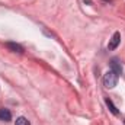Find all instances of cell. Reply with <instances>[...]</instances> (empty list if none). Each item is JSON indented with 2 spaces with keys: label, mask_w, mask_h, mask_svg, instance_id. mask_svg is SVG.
I'll use <instances>...</instances> for the list:
<instances>
[{
  "label": "cell",
  "mask_w": 125,
  "mask_h": 125,
  "mask_svg": "<svg viewBox=\"0 0 125 125\" xmlns=\"http://www.w3.org/2000/svg\"><path fill=\"white\" fill-rule=\"evenodd\" d=\"M111 70L115 71L118 76L122 73V65H121V62H119L118 58H112V60H111Z\"/></svg>",
  "instance_id": "cell-3"
},
{
  "label": "cell",
  "mask_w": 125,
  "mask_h": 125,
  "mask_svg": "<svg viewBox=\"0 0 125 125\" xmlns=\"http://www.w3.org/2000/svg\"><path fill=\"white\" fill-rule=\"evenodd\" d=\"M15 125H31V122H29L25 116H19V118L16 119V124Z\"/></svg>",
  "instance_id": "cell-7"
},
{
  "label": "cell",
  "mask_w": 125,
  "mask_h": 125,
  "mask_svg": "<svg viewBox=\"0 0 125 125\" xmlns=\"http://www.w3.org/2000/svg\"><path fill=\"white\" fill-rule=\"evenodd\" d=\"M12 119V114L9 109H0V121H10Z\"/></svg>",
  "instance_id": "cell-5"
},
{
  "label": "cell",
  "mask_w": 125,
  "mask_h": 125,
  "mask_svg": "<svg viewBox=\"0 0 125 125\" xmlns=\"http://www.w3.org/2000/svg\"><path fill=\"white\" fill-rule=\"evenodd\" d=\"M105 102H106V105H108L109 111H111V112H112L114 115H119V111H118V108H116V106L114 105V102H112V100H111L109 97H106V100H105Z\"/></svg>",
  "instance_id": "cell-6"
},
{
  "label": "cell",
  "mask_w": 125,
  "mask_h": 125,
  "mask_svg": "<svg viewBox=\"0 0 125 125\" xmlns=\"http://www.w3.org/2000/svg\"><path fill=\"white\" fill-rule=\"evenodd\" d=\"M118 74L115 73V71H112V70H109L105 76H103V84L108 87V89H112V87H115L116 84H118Z\"/></svg>",
  "instance_id": "cell-1"
},
{
  "label": "cell",
  "mask_w": 125,
  "mask_h": 125,
  "mask_svg": "<svg viewBox=\"0 0 125 125\" xmlns=\"http://www.w3.org/2000/svg\"><path fill=\"white\" fill-rule=\"evenodd\" d=\"M6 47L10 50V51H13V52H23V47L22 45H19V44H16V42H6Z\"/></svg>",
  "instance_id": "cell-4"
},
{
  "label": "cell",
  "mask_w": 125,
  "mask_h": 125,
  "mask_svg": "<svg viewBox=\"0 0 125 125\" xmlns=\"http://www.w3.org/2000/svg\"><path fill=\"white\" fill-rule=\"evenodd\" d=\"M119 42H121V33H119V32H115L114 36L111 38L109 44H108V50H115V48L119 45Z\"/></svg>",
  "instance_id": "cell-2"
}]
</instances>
